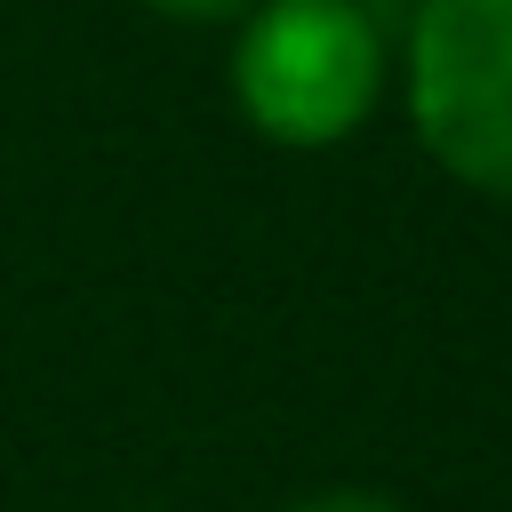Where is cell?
<instances>
[{
	"instance_id": "1",
	"label": "cell",
	"mask_w": 512,
	"mask_h": 512,
	"mask_svg": "<svg viewBox=\"0 0 512 512\" xmlns=\"http://www.w3.org/2000/svg\"><path fill=\"white\" fill-rule=\"evenodd\" d=\"M384 80L376 24L352 0H264L232 48V96L272 144H336Z\"/></svg>"
},
{
	"instance_id": "2",
	"label": "cell",
	"mask_w": 512,
	"mask_h": 512,
	"mask_svg": "<svg viewBox=\"0 0 512 512\" xmlns=\"http://www.w3.org/2000/svg\"><path fill=\"white\" fill-rule=\"evenodd\" d=\"M408 112L448 176L512 200V0H424Z\"/></svg>"
},
{
	"instance_id": "3",
	"label": "cell",
	"mask_w": 512,
	"mask_h": 512,
	"mask_svg": "<svg viewBox=\"0 0 512 512\" xmlns=\"http://www.w3.org/2000/svg\"><path fill=\"white\" fill-rule=\"evenodd\" d=\"M144 8H160V16H192V24H216V16H240L248 0H144Z\"/></svg>"
},
{
	"instance_id": "4",
	"label": "cell",
	"mask_w": 512,
	"mask_h": 512,
	"mask_svg": "<svg viewBox=\"0 0 512 512\" xmlns=\"http://www.w3.org/2000/svg\"><path fill=\"white\" fill-rule=\"evenodd\" d=\"M288 512H392V504H384V496H344V488H336V496H304V504H288Z\"/></svg>"
}]
</instances>
